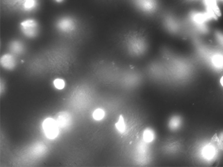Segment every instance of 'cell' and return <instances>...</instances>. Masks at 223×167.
Wrapping results in <instances>:
<instances>
[{"label": "cell", "instance_id": "cell-1", "mask_svg": "<svg viewBox=\"0 0 223 167\" xmlns=\"http://www.w3.org/2000/svg\"><path fill=\"white\" fill-rule=\"evenodd\" d=\"M43 127L46 136L49 138L53 139L58 136L59 126L55 120L50 118H47L43 123Z\"/></svg>", "mask_w": 223, "mask_h": 167}, {"label": "cell", "instance_id": "cell-2", "mask_svg": "<svg viewBox=\"0 0 223 167\" xmlns=\"http://www.w3.org/2000/svg\"><path fill=\"white\" fill-rule=\"evenodd\" d=\"M56 121L59 127H61V128H65L70 124L71 118L70 115L67 113H60L58 114L56 118Z\"/></svg>", "mask_w": 223, "mask_h": 167}, {"label": "cell", "instance_id": "cell-3", "mask_svg": "<svg viewBox=\"0 0 223 167\" xmlns=\"http://www.w3.org/2000/svg\"><path fill=\"white\" fill-rule=\"evenodd\" d=\"M14 61L12 57L10 56L9 55H5V56L1 59V64L3 65V66H5V67H6V68L13 67L14 64Z\"/></svg>", "mask_w": 223, "mask_h": 167}, {"label": "cell", "instance_id": "cell-4", "mask_svg": "<svg viewBox=\"0 0 223 167\" xmlns=\"http://www.w3.org/2000/svg\"><path fill=\"white\" fill-rule=\"evenodd\" d=\"M104 115H105L104 111L101 109H98L94 111V112L93 113V118L96 120H100L103 117H104Z\"/></svg>", "mask_w": 223, "mask_h": 167}, {"label": "cell", "instance_id": "cell-5", "mask_svg": "<svg viewBox=\"0 0 223 167\" xmlns=\"http://www.w3.org/2000/svg\"><path fill=\"white\" fill-rule=\"evenodd\" d=\"M153 138L154 135L153 132L149 130H146L144 132V133H143V138H144V140L146 142H149L152 141L153 140Z\"/></svg>", "mask_w": 223, "mask_h": 167}, {"label": "cell", "instance_id": "cell-6", "mask_svg": "<svg viewBox=\"0 0 223 167\" xmlns=\"http://www.w3.org/2000/svg\"><path fill=\"white\" fill-rule=\"evenodd\" d=\"M115 126H116L117 128L118 129L119 131H120V132H124V130H125V123L122 116H120V118H119V120L118 122L116 123Z\"/></svg>", "mask_w": 223, "mask_h": 167}, {"label": "cell", "instance_id": "cell-7", "mask_svg": "<svg viewBox=\"0 0 223 167\" xmlns=\"http://www.w3.org/2000/svg\"><path fill=\"white\" fill-rule=\"evenodd\" d=\"M215 151L212 147H207L204 150V154L207 158H211L214 156Z\"/></svg>", "mask_w": 223, "mask_h": 167}, {"label": "cell", "instance_id": "cell-8", "mask_svg": "<svg viewBox=\"0 0 223 167\" xmlns=\"http://www.w3.org/2000/svg\"><path fill=\"white\" fill-rule=\"evenodd\" d=\"M214 64L217 67H221L223 64V58L221 56H215L213 59Z\"/></svg>", "mask_w": 223, "mask_h": 167}, {"label": "cell", "instance_id": "cell-9", "mask_svg": "<svg viewBox=\"0 0 223 167\" xmlns=\"http://www.w3.org/2000/svg\"><path fill=\"white\" fill-rule=\"evenodd\" d=\"M54 86L56 87L58 89H62L65 86V82L61 79H56L54 82Z\"/></svg>", "mask_w": 223, "mask_h": 167}, {"label": "cell", "instance_id": "cell-10", "mask_svg": "<svg viewBox=\"0 0 223 167\" xmlns=\"http://www.w3.org/2000/svg\"><path fill=\"white\" fill-rule=\"evenodd\" d=\"M218 142H219V148L223 150V133L221 135L220 137L218 139Z\"/></svg>", "mask_w": 223, "mask_h": 167}, {"label": "cell", "instance_id": "cell-11", "mask_svg": "<svg viewBox=\"0 0 223 167\" xmlns=\"http://www.w3.org/2000/svg\"><path fill=\"white\" fill-rule=\"evenodd\" d=\"M172 121L174 122V123H170V124L172 125V127H176V126H177L178 125L179 121H178V119H173Z\"/></svg>", "mask_w": 223, "mask_h": 167}, {"label": "cell", "instance_id": "cell-12", "mask_svg": "<svg viewBox=\"0 0 223 167\" xmlns=\"http://www.w3.org/2000/svg\"><path fill=\"white\" fill-rule=\"evenodd\" d=\"M221 84L222 85V86H223V76L221 78Z\"/></svg>", "mask_w": 223, "mask_h": 167}, {"label": "cell", "instance_id": "cell-13", "mask_svg": "<svg viewBox=\"0 0 223 167\" xmlns=\"http://www.w3.org/2000/svg\"><path fill=\"white\" fill-rule=\"evenodd\" d=\"M56 1H57L58 2H60V1H61V0H56Z\"/></svg>", "mask_w": 223, "mask_h": 167}]
</instances>
